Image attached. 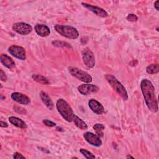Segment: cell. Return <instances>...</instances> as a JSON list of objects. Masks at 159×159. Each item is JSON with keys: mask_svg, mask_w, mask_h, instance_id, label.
<instances>
[{"mask_svg": "<svg viewBox=\"0 0 159 159\" xmlns=\"http://www.w3.org/2000/svg\"><path fill=\"white\" fill-rule=\"evenodd\" d=\"M12 30L22 35H27L32 31V27L25 22H16L12 25Z\"/></svg>", "mask_w": 159, "mask_h": 159, "instance_id": "52a82bcc", "label": "cell"}, {"mask_svg": "<svg viewBox=\"0 0 159 159\" xmlns=\"http://www.w3.org/2000/svg\"><path fill=\"white\" fill-rule=\"evenodd\" d=\"M40 97L43 102V103L45 105V106L50 110H52L53 109V103L51 99V98L49 97L47 93H46L44 91H41L40 93Z\"/></svg>", "mask_w": 159, "mask_h": 159, "instance_id": "e0dca14e", "label": "cell"}, {"mask_svg": "<svg viewBox=\"0 0 159 159\" xmlns=\"http://www.w3.org/2000/svg\"><path fill=\"white\" fill-rule=\"evenodd\" d=\"M54 29L60 35L69 39H76L79 37L78 30L71 25L56 24Z\"/></svg>", "mask_w": 159, "mask_h": 159, "instance_id": "277c9868", "label": "cell"}, {"mask_svg": "<svg viewBox=\"0 0 159 159\" xmlns=\"http://www.w3.org/2000/svg\"><path fill=\"white\" fill-rule=\"evenodd\" d=\"M0 79H1V81H4V82L6 81L7 80V77L5 72L2 69L0 70Z\"/></svg>", "mask_w": 159, "mask_h": 159, "instance_id": "484cf974", "label": "cell"}, {"mask_svg": "<svg viewBox=\"0 0 159 159\" xmlns=\"http://www.w3.org/2000/svg\"><path fill=\"white\" fill-rule=\"evenodd\" d=\"M32 78L34 81H37V83H39L40 84H44V85H48L50 84V81H48V80L46 77H45L41 75L33 74L32 75Z\"/></svg>", "mask_w": 159, "mask_h": 159, "instance_id": "d6986e66", "label": "cell"}, {"mask_svg": "<svg viewBox=\"0 0 159 159\" xmlns=\"http://www.w3.org/2000/svg\"><path fill=\"white\" fill-rule=\"evenodd\" d=\"M72 122L78 129L81 130H86L88 129V125L86 122L76 114L74 115Z\"/></svg>", "mask_w": 159, "mask_h": 159, "instance_id": "ac0fdd59", "label": "cell"}, {"mask_svg": "<svg viewBox=\"0 0 159 159\" xmlns=\"http://www.w3.org/2000/svg\"><path fill=\"white\" fill-rule=\"evenodd\" d=\"M158 4H159V1H158V0H157V1H155V2H154V7H155V9L157 11H159Z\"/></svg>", "mask_w": 159, "mask_h": 159, "instance_id": "f1b7e54d", "label": "cell"}, {"mask_svg": "<svg viewBox=\"0 0 159 159\" xmlns=\"http://www.w3.org/2000/svg\"><path fill=\"white\" fill-rule=\"evenodd\" d=\"M34 30L36 34L42 37H46L50 34V28L43 24H37L34 26Z\"/></svg>", "mask_w": 159, "mask_h": 159, "instance_id": "5bb4252c", "label": "cell"}, {"mask_svg": "<svg viewBox=\"0 0 159 159\" xmlns=\"http://www.w3.org/2000/svg\"><path fill=\"white\" fill-rule=\"evenodd\" d=\"M83 137L88 143L94 147H99L102 144L100 137L98 135L94 134L93 132H86L83 134Z\"/></svg>", "mask_w": 159, "mask_h": 159, "instance_id": "30bf717a", "label": "cell"}, {"mask_svg": "<svg viewBox=\"0 0 159 159\" xmlns=\"http://www.w3.org/2000/svg\"><path fill=\"white\" fill-rule=\"evenodd\" d=\"M8 52L12 56L19 60H25L26 59V52L22 47L12 45L8 48Z\"/></svg>", "mask_w": 159, "mask_h": 159, "instance_id": "ba28073f", "label": "cell"}, {"mask_svg": "<svg viewBox=\"0 0 159 159\" xmlns=\"http://www.w3.org/2000/svg\"><path fill=\"white\" fill-rule=\"evenodd\" d=\"M89 109L96 114L101 115L104 112V108L102 104L94 99H91L88 101Z\"/></svg>", "mask_w": 159, "mask_h": 159, "instance_id": "4fadbf2b", "label": "cell"}, {"mask_svg": "<svg viewBox=\"0 0 159 159\" xmlns=\"http://www.w3.org/2000/svg\"><path fill=\"white\" fill-rule=\"evenodd\" d=\"M12 157L15 159H17V158H25V156L22 155L21 153H19V152H15L13 155Z\"/></svg>", "mask_w": 159, "mask_h": 159, "instance_id": "4316f807", "label": "cell"}, {"mask_svg": "<svg viewBox=\"0 0 159 159\" xmlns=\"http://www.w3.org/2000/svg\"><path fill=\"white\" fill-rule=\"evenodd\" d=\"M1 63L8 69H12L15 66V62L11 57L6 54L2 53L0 56Z\"/></svg>", "mask_w": 159, "mask_h": 159, "instance_id": "9a60e30c", "label": "cell"}, {"mask_svg": "<svg viewBox=\"0 0 159 159\" xmlns=\"http://www.w3.org/2000/svg\"><path fill=\"white\" fill-rule=\"evenodd\" d=\"M127 158H134V157H132V156H130V155H128V156H127Z\"/></svg>", "mask_w": 159, "mask_h": 159, "instance_id": "4dcf8cb0", "label": "cell"}, {"mask_svg": "<svg viewBox=\"0 0 159 159\" xmlns=\"http://www.w3.org/2000/svg\"><path fill=\"white\" fill-rule=\"evenodd\" d=\"M56 108L61 116L68 122H71L74 117L73 111L70 105L62 98H60L56 102Z\"/></svg>", "mask_w": 159, "mask_h": 159, "instance_id": "7a4b0ae2", "label": "cell"}, {"mask_svg": "<svg viewBox=\"0 0 159 159\" xmlns=\"http://www.w3.org/2000/svg\"><path fill=\"white\" fill-rule=\"evenodd\" d=\"M106 81L112 88L124 99H128V94L124 86L112 75L106 74L104 76Z\"/></svg>", "mask_w": 159, "mask_h": 159, "instance_id": "3957f363", "label": "cell"}, {"mask_svg": "<svg viewBox=\"0 0 159 159\" xmlns=\"http://www.w3.org/2000/svg\"><path fill=\"white\" fill-rule=\"evenodd\" d=\"M81 5L84 7L88 9L89 11L92 12L93 13H94L98 16H99L101 17H106L109 16L108 13L104 9L99 7L98 6H93L86 2H81Z\"/></svg>", "mask_w": 159, "mask_h": 159, "instance_id": "8fae6325", "label": "cell"}, {"mask_svg": "<svg viewBox=\"0 0 159 159\" xmlns=\"http://www.w3.org/2000/svg\"><path fill=\"white\" fill-rule=\"evenodd\" d=\"M80 152L83 157H84V158H86L87 159H93V158H96L94 155H93L91 152H90L89 151H88L84 148H81L80 150Z\"/></svg>", "mask_w": 159, "mask_h": 159, "instance_id": "7402d4cb", "label": "cell"}, {"mask_svg": "<svg viewBox=\"0 0 159 159\" xmlns=\"http://www.w3.org/2000/svg\"><path fill=\"white\" fill-rule=\"evenodd\" d=\"M126 19L130 22H137L138 20V17L134 14H129Z\"/></svg>", "mask_w": 159, "mask_h": 159, "instance_id": "cb8c5ba5", "label": "cell"}, {"mask_svg": "<svg viewBox=\"0 0 159 159\" xmlns=\"http://www.w3.org/2000/svg\"><path fill=\"white\" fill-rule=\"evenodd\" d=\"M146 72L150 75L157 74L159 72V65L158 63H153L146 67Z\"/></svg>", "mask_w": 159, "mask_h": 159, "instance_id": "ffe728a7", "label": "cell"}, {"mask_svg": "<svg viewBox=\"0 0 159 159\" xmlns=\"http://www.w3.org/2000/svg\"><path fill=\"white\" fill-rule=\"evenodd\" d=\"M77 89L81 94L87 96L98 93L99 91V88L94 84L84 83L79 85L77 88Z\"/></svg>", "mask_w": 159, "mask_h": 159, "instance_id": "9c48e42d", "label": "cell"}, {"mask_svg": "<svg viewBox=\"0 0 159 159\" xmlns=\"http://www.w3.org/2000/svg\"><path fill=\"white\" fill-rule=\"evenodd\" d=\"M82 59L84 64L88 68H93L95 65V58L94 53L89 48H85L81 52Z\"/></svg>", "mask_w": 159, "mask_h": 159, "instance_id": "8992f818", "label": "cell"}, {"mask_svg": "<svg viewBox=\"0 0 159 159\" xmlns=\"http://www.w3.org/2000/svg\"><path fill=\"white\" fill-rule=\"evenodd\" d=\"M68 70L71 76L82 82L89 83L93 81L92 76L88 73L80 68L75 66H69L68 68Z\"/></svg>", "mask_w": 159, "mask_h": 159, "instance_id": "5b68a950", "label": "cell"}, {"mask_svg": "<svg viewBox=\"0 0 159 159\" xmlns=\"http://www.w3.org/2000/svg\"><path fill=\"white\" fill-rule=\"evenodd\" d=\"M56 129H57V130H58V131H63V129L62 128H61V127H57V128H56Z\"/></svg>", "mask_w": 159, "mask_h": 159, "instance_id": "f546056e", "label": "cell"}, {"mask_svg": "<svg viewBox=\"0 0 159 159\" xmlns=\"http://www.w3.org/2000/svg\"><path fill=\"white\" fill-rule=\"evenodd\" d=\"M52 44L55 46V47H71L70 44L66 43V42H61L59 40H55V41H53L52 42Z\"/></svg>", "mask_w": 159, "mask_h": 159, "instance_id": "603a6c76", "label": "cell"}, {"mask_svg": "<svg viewBox=\"0 0 159 159\" xmlns=\"http://www.w3.org/2000/svg\"><path fill=\"white\" fill-rule=\"evenodd\" d=\"M8 119L9 122L16 127H18L22 129H25L27 127L26 123L23 120H22L19 117H14V116H10L8 118Z\"/></svg>", "mask_w": 159, "mask_h": 159, "instance_id": "2e32d148", "label": "cell"}, {"mask_svg": "<svg viewBox=\"0 0 159 159\" xmlns=\"http://www.w3.org/2000/svg\"><path fill=\"white\" fill-rule=\"evenodd\" d=\"M93 129L96 131L97 135H98L99 136H102L103 135V132L102 131L104 130L105 129V126L104 124H101V123H96L95 124L93 127Z\"/></svg>", "mask_w": 159, "mask_h": 159, "instance_id": "44dd1931", "label": "cell"}, {"mask_svg": "<svg viewBox=\"0 0 159 159\" xmlns=\"http://www.w3.org/2000/svg\"><path fill=\"white\" fill-rule=\"evenodd\" d=\"M42 122L45 125H46L47 127H55L57 125V124L55 122H52L50 120H48V119H43L42 120Z\"/></svg>", "mask_w": 159, "mask_h": 159, "instance_id": "d4e9b609", "label": "cell"}, {"mask_svg": "<svg viewBox=\"0 0 159 159\" xmlns=\"http://www.w3.org/2000/svg\"><path fill=\"white\" fill-rule=\"evenodd\" d=\"M140 89L148 109L153 113L157 112L158 111V101L152 83L147 78L143 79L140 82Z\"/></svg>", "mask_w": 159, "mask_h": 159, "instance_id": "6da1fadb", "label": "cell"}, {"mask_svg": "<svg viewBox=\"0 0 159 159\" xmlns=\"http://www.w3.org/2000/svg\"><path fill=\"white\" fill-rule=\"evenodd\" d=\"M11 98L14 101L20 104L28 105L30 103V99L22 93L14 92L11 94Z\"/></svg>", "mask_w": 159, "mask_h": 159, "instance_id": "7c38bea8", "label": "cell"}, {"mask_svg": "<svg viewBox=\"0 0 159 159\" xmlns=\"http://www.w3.org/2000/svg\"><path fill=\"white\" fill-rule=\"evenodd\" d=\"M0 126L1 127H4V128H6L8 127V124L7 122H4V121H2V120H1V123H0Z\"/></svg>", "mask_w": 159, "mask_h": 159, "instance_id": "83f0119b", "label": "cell"}]
</instances>
